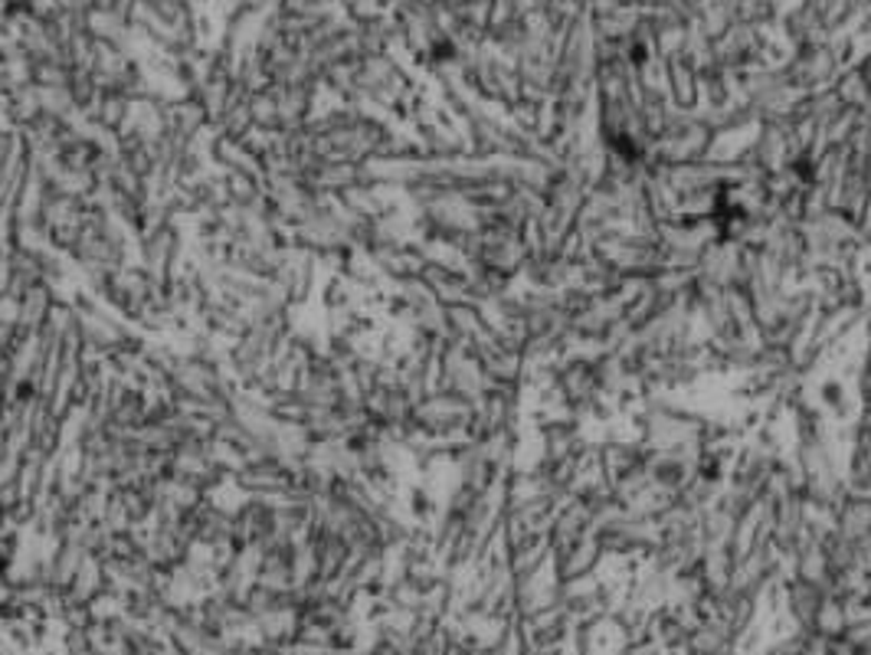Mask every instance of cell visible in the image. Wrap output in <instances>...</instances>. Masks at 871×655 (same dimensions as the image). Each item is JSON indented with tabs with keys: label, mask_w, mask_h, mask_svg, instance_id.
<instances>
[{
	"label": "cell",
	"mask_w": 871,
	"mask_h": 655,
	"mask_svg": "<svg viewBox=\"0 0 871 655\" xmlns=\"http://www.w3.org/2000/svg\"><path fill=\"white\" fill-rule=\"evenodd\" d=\"M291 479H295V469L283 456H259V459L243 462L233 472V485L243 495H259V499H273V502H283L289 495Z\"/></svg>",
	"instance_id": "1"
},
{
	"label": "cell",
	"mask_w": 871,
	"mask_h": 655,
	"mask_svg": "<svg viewBox=\"0 0 871 655\" xmlns=\"http://www.w3.org/2000/svg\"><path fill=\"white\" fill-rule=\"evenodd\" d=\"M276 511H279V502L259 499V495H246L233 509V544L263 551L276 538Z\"/></svg>",
	"instance_id": "2"
},
{
	"label": "cell",
	"mask_w": 871,
	"mask_h": 655,
	"mask_svg": "<svg viewBox=\"0 0 871 655\" xmlns=\"http://www.w3.org/2000/svg\"><path fill=\"white\" fill-rule=\"evenodd\" d=\"M318 276H321V266H318V259H315L311 253H305V249L291 246L289 259H286V266L279 269L276 283L283 286V291H286V298H289L291 308L298 311L301 305H308V301H311V295H315V289H318Z\"/></svg>",
	"instance_id": "3"
},
{
	"label": "cell",
	"mask_w": 871,
	"mask_h": 655,
	"mask_svg": "<svg viewBox=\"0 0 871 655\" xmlns=\"http://www.w3.org/2000/svg\"><path fill=\"white\" fill-rule=\"evenodd\" d=\"M132 115H135V102L125 99L122 92H112V89H102L99 99L92 102V109L82 115L95 132H102L105 139H119L122 132H129L132 125Z\"/></svg>",
	"instance_id": "4"
},
{
	"label": "cell",
	"mask_w": 871,
	"mask_h": 655,
	"mask_svg": "<svg viewBox=\"0 0 871 655\" xmlns=\"http://www.w3.org/2000/svg\"><path fill=\"white\" fill-rule=\"evenodd\" d=\"M214 125L207 122L201 102L194 95H181L174 102H167V139L181 142V145H197Z\"/></svg>",
	"instance_id": "5"
},
{
	"label": "cell",
	"mask_w": 871,
	"mask_h": 655,
	"mask_svg": "<svg viewBox=\"0 0 871 655\" xmlns=\"http://www.w3.org/2000/svg\"><path fill=\"white\" fill-rule=\"evenodd\" d=\"M0 112H3V122L13 129V132H23L27 125H33L40 115H43V102H40V89L33 82L27 85H17L3 102H0Z\"/></svg>",
	"instance_id": "6"
},
{
	"label": "cell",
	"mask_w": 871,
	"mask_h": 655,
	"mask_svg": "<svg viewBox=\"0 0 871 655\" xmlns=\"http://www.w3.org/2000/svg\"><path fill=\"white\" fill-rule=\"evenodd\" d=\"M214 132L223 135V139H233V142H246L253 132H256V122H253V105H249V95L239 89L236 99L229 102V109L223 112Z\"/></svg>",
	"instance_id": "7"
},
{
	"label": "cell",
	"mask_w": 871,
	"mask_h": 655,
	"mask_svg": "<svg viewBox=\"0 0 871 655\" xmlns=\"http://www.w3.org/2000/svg\"><path fill=\"white\" fill-rule=\"evenodd\" d=\"M30 82L40 89H66L70 85V66L66 63H37L30 70Z\"/></svg>",
	"instance_id": "8"
}]
</instances>
